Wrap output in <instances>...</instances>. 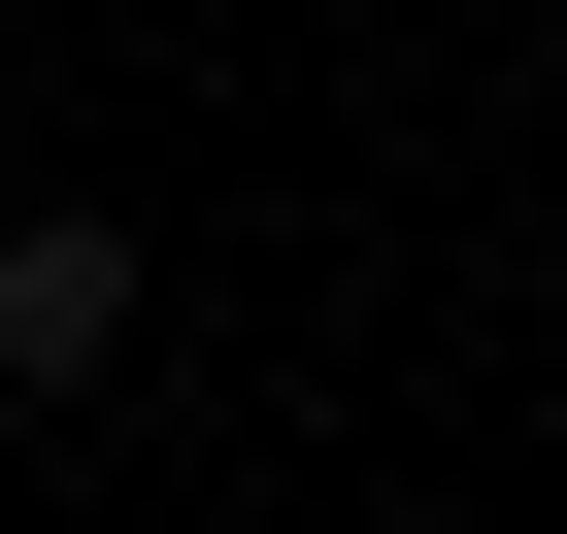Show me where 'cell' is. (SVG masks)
<instances>
[{"label": "cell", "mask_w": 567, "mask_h": 534, "mask_svg": "<svg viewBox=\"0 0 567 534\" xmlns=\"http://www.w3.org/2000/svg\"><path fill=\"white\" fill-rule=\"evenodd\" d=\"M0 401H134V201H34L0 234Z\"/></svg>", "instance_id": "cell-1"}, {"label": "cell", "mask_w": 567, "mask_h": 534, "mask_svg": "<svg viewBox=\"0 0 567 534\" xmlns=\"http://www.w3.org/2000/svg\"><path fill=\"white\" fill-rule=\"evenodd\" d=\"M534 401H567V335H534Z\"/></svg>", "instance_id": "cell-2"}]
</instances>
